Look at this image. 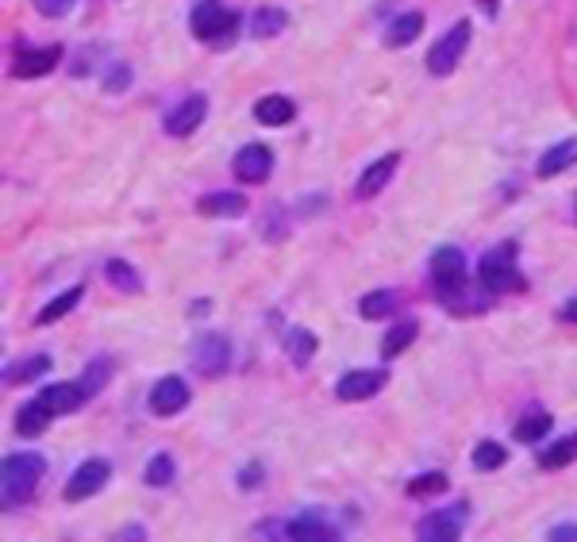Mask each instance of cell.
<instances>
[{
  "label": "cell",
  "instance_id": "cell-41",
  "mask_svg": "<svg viewBox=\"0 0 577 542\" xmlns=\"http://www.w3.org/2000/svg\"><path fill=\"white\" fill-rule=\"evenodd\" d=\"M485 8V16H497V0H477Z\"/></svg>",
  "mask_w": 577,
  "mask_h": 542
},
{
  "label": "cell",
  "instance_id": "cell-40",
  "mask_svg": "<svg viewBox=\"0 0 577 542\" xmlns=\"http://www.w3.org/2000/svg\"><path fill=\"white\" fill-rule=\"evenodd\" d=\"M116 539H147V535H143V527H124Z\"/></svg>",
  "mask_w": 577,
  "mask_h": 542
},
{
  "label": "cell",
  "instance_id": "cell-3",
  "mask_svg": "<svg viewBox=\"0 0 577 542\" xmlns=\"http://www.w3.org/2000/svg\"><path fill=\"white\" fill-rule=\"evenodd\" d=\"M516 254H520V247H516L512 239H504V243L485 250V258H481V266H477V281H481L485 293H520V289H524Z\"/></svg>",
  "mask_w": 577,
  "mask_h": 542
},
{
  "label": "cell",
  "instance_id": "cell-10",
  "mask_svg": "<svg viewBox=\"0 0 577 542\" xmlns=\"http://www.w3.org/2000/svg\"><path fill=\"white\" fill-rule=\"evenodd\" d=\"M108 477H112V466L104 462V458H89V462H81V466L70 473V481H66V500L77 504V500H89V496H97L108 485Z\"/></svg>",
  "mask_w": 577,
  "mask_h": 542
},
{
  "label": "cell",
  "instance_id": "cell-34",
  "mask_svg": "<svg viewBox=\"0 0 577 542\" xmlns=\"http://www.w3.org/2000/svg\"><path fill=\"white\" fill-rule=\"evenodd\" d=\"M451 489L447 473H424V477H412L408 481V496H439Z\"/></svg>",
  "mask_w": 577,
  "mask_h": 542
},
{
  "label": "cell",
  "instance_id": "cell-37",
  "mask_svg": "<svg viewBox=\"0 0 577 542\" xmlns=\"http://www.w3.org/2000/svg\"><path fill=\"white\" fill-rule=\"evenodd\" d=\"M262 481H266V473H262V466H258V462H251V466L239 473V485H243V489H258Z\"/></svg>",
  "mask_w": 577,
  "mask_h": 542
},
{
  "label": "cell",
  "instance_id": "cell-36",
  "mask_svg": "<svg viewBox=\"0 0 577 542\" xmlns=\"http://www.w3.org/2000/svg\"><path fill=\"white\" fill-rule=\"evenodd\" d=\"M108 81H104V89H108V93H120V89H127V85H131V70H127V66H116V70H108Z\"/></svg>",
  "mask_w": 577,
  "mask_h": 542
},
{
  "label": "cell",
  "instance_id": "cell-6",
  "mask_svg": "<svg viewBox=\"0 0 577 542\" xmlns=\"http://www.w3.org/2000/svg\"><path fill=\"white\" fill-rule=\"evenodd\" d=\"M470 523V504H447V508H435L416 523V539L420 542H458L462 531Z\"/></svg>",
  "mask_w": 577,
  "mask_h": 542
},
{
  "label": "cell",
  "instance_id": "cell-26",
  "mask_svg": "<svg viewBox=\"0 0 577 542\" xmlns=\"http://www.w3.org/2000/svg\"><path fill=\"white\" fill-rule=\"evenodd\" d=\"M104 277H108V285H116V289H120V293H127V296L143 293V277H139V270H135L127 258H108V266H104Z\"/></svg>",
  "mask_w": 577,
  "mask_h": 542
},
{
  "label": "cell",
  "instance_id": "cell-15",
  "mask_svg": "<svg viewBox=\"0 0 577 542\" xmlns=\"http://www.w3.org/2000/svg\"><path fill=\"white\" fill-rule=\"evenodd\" d=\"M62 62V47L51 43V47H24L16 54V66L12 74L16 77H47L54 74V66Z\"/></svg>",
  "mask_w": 577,
  "mask_h": 542
},
{
  "label": "cell",
  "instance_id": "cell-11",
  "mask_svg": "<svg viewBox=\"0 0 577 542\" xmlns=\"http://www.w3.org/2000/svg\"><path fill=\"white\" fill-rule=\"evenodd\" d=\"M389 385V370H347L339 381H335V396L347 400V404H358V400H370L381 389Z\"/></svg>",
  "mask_w": 577,
  "mask_h": 542
},
{
  "label": "cell",
  "instance_id": "cell-25",
  "mask_svg": "<svg viewBox=\"0 0 577 542\" xmlns=\"http://www.w3.org/2000/svg\"><path fill=\"white\" fill-rule=\"evenodd\" d=\"M416 335H420V323L416 320H397L385 335H381V358L389 362V358H397V354H404L408 346L416 343Z\"/></svg>",
  "mask_w": 577,
  "mask_h": 542
},
{
  "label": "cell",
  "instance_id": "cell-27",
  "mask_svg": "<svg viewBox=\"0 0 577 542\" xmlns=\"http://www.w3.org/2000/svg\"><path fill=\"white\" fill-rule=\"evenodd\" d=\"M81 293H85V289H81V285H70V289H66V293H58V296H54L51 304H43V312H39V316H35V323H39V327H51V323L66 320V316H70V312H74L77 304H81Z\"/></svg>",
  "mask_w": 577,
  "mask_h": 542
},
{
  "label": "cell",
  "instance_id": "cell-12",
  "mask_svg": "<svg viewBox=\"0 0 577 542\" xmlns=\"http://www.w3.org/2000/svg\"><path fill=\"white\" fill-rule=\"evenodd\" d=\"M35 400H39V404H43V408L58 419V416H74L77 408L89 400V393H85V385H81V381H51L47 389H39Z\"/></svg>",
  "mask_w": 577,
  "mask_h": 542
},
{
  "label": "cell",
  "instance_id": "cell-18",
  "mask_svg": "<svg viewBox=\"0 0 577 542\" xmlns=\"http://www.w3.org/2000/svg\"><path fill=\"white\" fill-rule=\"evenodd\" d=\"M551 412L547 408H527V412H520V419L512 423V439L516 443H543L547 435H551Z\"/></svg>",
  "mask_w": 577,
  "mask_h": 542
},
{
  "label": "cell",
  "instance_id": "cell-28",
  "mask_svg": "<svg viewBox=\"0 0 577 542\" xmlns=\"http://www.w3.org/2000/svg\"><path fill=\"white\" fill-rule=\"evenodd\" d=\"M397 312V293L393 289H374L358 300V316L362 320H389Z\"/></svg>",
  "mask_w": 577,
  "mask_h": 542
},
{
  "label": "cell",
  "instance_id": "cell-16",
  "mask_svg": "<svg viewBox=\"0 0 577 542\" xmlns=\"http://www.w3.org/2000/svg\"><path fill=\"white\" fill-rule=\"evenodd\" d=\"M401 166V154H381L374 166H366L362 177H358V185H354V197L358 200H374L389 181H393V173Z\"/></svg>",
  "mask_w": 577,
  "mask_h": 542
},
{
  "label": "cell",
  "instance_id": "cell-5",
  "mask_svg": "<svg viewBox=\"0 0 577 542\" xmlns=\"http://www.w3.org/2000/svg\"><path fill=\"white\" fill-rule=\"evenodd\" d=\"M470 39H474V27H470V20H458V24L447 27V31L439 35V43H431V50H427V74L451 77L454 70H458V62L466 58Z\"/></svg>",
  "mask_w": 577,
  "mask_h": 542
},
{
  "label": "cell",
  "instance_id": "cell-7",
  "mask_svg": "<svg viewBox=\"0 0 577 542\" xmlns=\"http://www.w3.org/2000/svg\"><path fill=\"white\" fill-rule=\"evenodd\" d=\"M189 358H193V370L201 373V377H224L231 370V343L220 331H204V335L193 339Z\"/></svg>",
  "mask_w": 577,
  "mask_h": 542
},
{
  "label": "cell",
  "instance_id": "cell-29",
  "mask_svg": "<svg viewBox=\"0 0 577 542\" xmlns=\"http://www.w3.org/2000/svg\"><path fill=\"white\" fill-rule=\"evenodd\" d=\"M289 27V12L285 8H258L251 16V35L254 39H274Z\"/></svg>",
  "mask_w": 577,
  "mask_h": 542
},
{
  "label": "cell",
  "instance_id": "cell-33",
  "mask_svg": "<svg viewBox=\"0 0 577 542\" xmlns=\"http://www.w3.org/2000/svg\"><path fill=\"white\" fill-rule=\"evenodd\" d=\"M108 377H112V358H93L89 366H85V373L77 377L81 385H85V393L89 396H97L108 385Z\"/></svg>",
  "mask_w": 577,
  "mask_h": 542
},
{
  "label": "cell",
  "instance_id": "cell-32",
  "mask_svg": "<svg viewBox=\"0 0 577 542\" xmlns=\"http://www.w3.org/2000/svg\"><path fill=\"white\" fill-rule=\"evenodd\" d=\"M177 477V466L170 454H154L151 462H147V473H143V481L151 485V489H166V485H174Z\"/></svg>",
  "mask_w": 577,
  "mask_h": 542
},
{
  "label": "cell",
  "instance_id": "cell-30",
  "mask_svg": "<svg viewBox=\"0 0 577 542\" xmlns=\"http://www.w3.org/2000/svg\"><path fill=\"white\" fill-rule=\"evenodd\" d=\"M51 412L39 404V400H31V404H24L20 408V416H16V431L24 435V439H35V435H43L47 427H51Z\"/></svg>",
  "mask_w": 577,
  "mask_h": 542
},
{
  "label": "cell",
  "instance_id": "cell-4",
  "mask_svg": "<svg viewBox=\"0 0 577 542\" xmlns=\"http://www.w3.org/2000/svg\"><path fill=\"white\" fill-rule=\"evenodd\" d=\"M431 281H435V293L439 304L447 308L454 296L470 289V270H466V254L458 247H439L431 254Z\"/></svg>",
  "mask_w": 577,
  "mask_h": 542
},
{
  "label": "cell",
  "instance_id": "cell-35",
  "mask_svg": "<svg viewBox=\"0 0 577 542\" xmlns=\"http://www.w3.org/2000/svg\"><path fill=\"white\" fill-rule=\"evenodd\" d=\"M77 0H35V12L47 16V20H66L74 12Z\"/></svg>",
  "mask_w": 577,
  "mask_h": 542
},
{
  "label": "cell",
  "instance_id": "cell-38",
  "mask_svg": "<svg viewBox=\"0 0 577 542\" xmlns=\"http://www.w3.org/2000/svg\"><path fill=\"white\" fill-rule=\"evenodd\" d=\"M547 539L551 542H577V523H558L547 531Z\"/></svg>",
  "mask_w": 577,
  "mask_h": 542
},
{
  "label": "cell",
  "instance_id": "cell-21",
  "mask_svg": "<svg viewBox=\"0 0 577 542\" xmlns=\"http://www.w3.org/2000/svg\"><path fill=\"white\" fill-rule=\"evenodd\" d=\"M577 462V431L574 435H562V439H554L551 446H539L535 450V466L539 469H566Z\"/></svg>",
  "mask_w": 577,
  "mask_h": 542
},
{
  "label": "cell",
  "instance_id": "cell-13",
  "mask_svg": "<svg viewBox=\"0 0 577 542\" xmlns=\"http://www.w3.org/2000/svg\"><path fill=\"white\" fill-rule=\"evenodd\" d=\"M270 173H274V154H270V147L251 143V147H243L235 154V177H239L243 185H266Z\"/></svg>",
  "mask_w": 577,
  "mask_h": 542
},
{
  "label": "cell",
  "instance_id": "cell-9",
  "mask_svg": "<svg viewBox=\"0 0 577 542\" xmlns=\"http://www.w3.org/2000/svg\"><path fill=\"white\" fill-rule=\"evenodd\" d=\"M189 400H193L189 381L177 377V373H166V377H158V385L151 389V412L158 419H170V416H177V412H185Z\"/></svg>",
  "mask_w": 577,
  "mask_h": 542
},
{
  "label": "cell",
  "instance_id": "cell-39",
  "mask_svg": "<svg viewBox=\"0 0 577 542\" xmlns=\"http://www.w3.org/2000/svg\"><path fill=\"white\" fill-rule=\"evenodd\" d=\"M558 320H562V323H577V296H570V300L558 308Z\"/></svg>",
  "mask_w": 577,
  "mask_h": 542
},
{
  "label": "cell",
  "instance_id": "cell-19",
  "mask_svg": "<svg viewBox=\"0 0 577 542\" xmlns=\"http://www.w3.org/2000/svg\"><path fill=\"white\" fill-rule=\"evenodd\" d=\"M197 212L201 216H212V220H235V216H243L247 212V197L243 193H208V197L197 200Z\"/></svg>",
  "mask_w": 577,
  "mask_h": 542
},
{
  "label": "cell",
  "instance_id": "cell-8",
  "mask_svg": "<svg viewBox=\"0 0 577 542\" xmlns=\"http://www.w3.org/2000/svg\"><path fill=\"white\" fill-rule=\"evenodd\" d=\"M204 116H208V97H204V93H189V97L177 100L174 108L166 112L162 131H166L170 139H189V135L204 124Z\"/></svg>",
  "mask_w": 577,
  "mask_h": 542
},
{
  "label": "cell",
  "instance_id": "cell-24",
  "mask_svg": "<svg viewBox=\"0 0 577 542\" xmlns=\"http://www.w3.org/2000/svg\"><path fill=\"white\" fill-rule=\"evenodd\" d=\"M420 31H424V12H401L393 24L385 27V47H408V43H416L420 39Z\"/></svg>",
  "mask_w": 577,
  "mask_h": 542
},
{
  "label": "cell",
  "instance_id": "cell-17",
  "mask_svg": "<svg viewBox=\"0 0 577 542\" xmlns=\"http://www.w3.org/2000/svg\"><path fill=\"white\" fill-rule=\"evenodd\" d=\"M577 166V135H570V139H562V143H554L543 158H539V166H535V173L543 177V181H551V177H562L566 170H574Z\"/></svg>",
  "mask_w": 577,
  "mask_h": 542
},
{
  "label": "cell",
  "instance_id": "cell-14",
  "mask_svg": "<svg viewBox=\"0 0 577 542\" xmlns=\"http://www.w3.org/2000/svg\"><path fill=\"white\" fill-rule=\"evenodd\" d=\"M281 531H285V539H297V542H335V539H343V531H339L335 523H327L320 512H308V516L289 519Z\"/></svg>",
  "mask_w": 577,
  "mask_h": 542
},
{
  "label": "cell",
  "instance_id": "cell-20",
  "mask_svg": "<svg viewBox=\"0 0 577 542\" xmlns=\"http://www.w3.org/2000/svg\"><path fill=\"white\" fill-rule=\"evenodd\" d=\"M254 120L262 127H285L297 120V104L289 97H281V93H270V97H262L254 104Z\"/></svg>",
  "mask_w": 577,
  "mask_h": 542
},
{
  "label": "cell",
  "instance_id": "cell-2",
  "mask_svg": "<svg viewBox=\"0 0 577 542\" xmlns=\"http://www.w3.org/2000/svg\"><path fill=\"white\" fill-rule=\"evenodd\" d=\"M239 27H243V16L235 8H227L224 0H201L193 12H189V31L216 50H227L235 39H239Z\"/></svg>",
  "mask_w": 577,
  "mask_h": 542
},
{
  "label": "cell",
  "instance_id": "cell-22",
  "mask_svg": "<svg viewBox=\"0 0 577 542\" xmlns=\"http://www.w3.org/2000/svg\"><path fill=\"white\" fill-rule=\"evenodd\" d=\"M316 350H320V339H316V331H308V327H293V331L285 335V354H289V362H293L297 370L312 366Z\"/></svg>",
  "mask_w": 577,
  "mask_h": 542
},
{
  "label": "cell",
  "instance_id": "cell-1",
  "mask_svg": "<svg viewBox=\"0 0 577 542\" xmlns=\"http://www.w3.org/2000/svg\"><path fill=\"white\" fill-rule=\"evenodd\" d=\"M47 473V458L35 454V450H24V454H8L0 462V504L4 508H20L27 496L39 489Z\"/></svg>",
  "mask_w": 577,
  "mask_h": 542
},
{
  "label": "cell",
  "instance_id": "cell-31",
  "mask_svg": "<svg viewBox=\"0 0 577 542\" xmlns=\"http://www.w3.org/2000/svg\"><path fill=\"white\" fill-rule=\"evenodd\" d=\"M470 462H474L477 473H493V469H501L504 462H508V450H504L501 443H493V439H485V443L474 446Z\"/></svg>",
  "mask_w": 577,
  "mask_h": 542
},
{
  "label": "cell",
  "instance_id": "cell-23",
  "mask_svg": "<svg viewBox=\"0 0 577 542\" xmlns=\"http://www.w3.org/2000/svg\"><path fill=\"white\" fill-rule=\"evenodd\" d=\"M51 354H31V358H20L12 366H4V385H27V381H39L51 373Z\"/></svg>",
  "mask_w": 577,
  "mask_h": 542
}]
</instances>
